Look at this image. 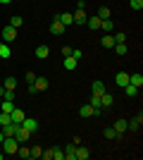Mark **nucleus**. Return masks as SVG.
<instances>
[{"label": "nucleus", "instance_id": "31", "mask_svg": "<svg viewBox=\"0 0 143 160\" xmlns=\"http://www.w3.org/2000/svg\"><path fill=\"white\" fill-rule=\"evenodd\" d=\"M10 55H12L10 46H7V43H0V58H10Z\"/></svg>", "mask_w": 143, "mask_h": 160}, {"label": "nucleus", "instance_id": "4", "mask_svg": "<svg viewBox=\"0 0 143 160\" xmlns=\"http://www.w3.org/2000/svg\"><path fill=\"white\" fill-rule=\"evenodd\" d=\"M64 31H67V27H64L60 19H53V22H50V33H53V36H62Z\"/></svg>", "mask_w": 143, "mask_h": 160}, {"label": "nucleus", "instance_id": "12", "mask_svg": "<svg viewBox=\"0 0 143 160\" xmlns=\"http://www.w3.org/2000/svg\"><path fill=\"white\" fill-rule=\"evenodd\" d=\"M100 24H102V19L98 17V14H95V17H88V19H86V27H88V29H93V31H98V29H100Z\"/></svg>", "mask_w": 143, "mask_h": 160}, {"label": "nucleus", "instance_id": "11", "mask_svg": "<svg viewBox=\"0 0 143 160\" xmlns=\"http://www.w3.org/2000/svg\"><path fill=\"white\" fill-rule=\"evenodd\" d=\"M10 117H12V122H14V124H21L26 115H24V110H19V108H14L12 112H10Z\"/></svg>", "mask_w": 143, "mask_h": 160}, {"label": "nucleus", "instance_id": "29", "mask_svg": "<svg viewBox=\"0 0 143 160\" xmlns=\"http://www.w3.org/2000/svg\"><path fill=\"white\" fill-rule=\"evenodd\" d=\"M50 153H53V160H64V151L62 148H50Z\"/></svg>", "mask_w": 143, "mask_h": 160}, {"label": "nucleus", "instance_id": "25", "mask_svg": "<svg viewBox=\"0 0 143 160\" xmlns=\"http://www.w3.org/2000/svg\"><path fill=\"white\" fill-rule=\"evenodd\" d=\"M88 105H93L95 110H102V108H100V93H93V96H91Z\"/></svg>", "mask_w": 143, "mask_h": 160}, {"label": "nucleus", "instance_id": "2", "mask_svg": "<svg viewBox=\"0 0 143 160\" xmlns=\"http://www.w3.org/2000/svg\"><path fill=\"white\" fill-rule=\"evenodd\" d=\"M12 136H14V141H17V143H26V139H29V136H34V134L26 132V129L21 127V124H17V129H14Z\"/></svg>", "mask_w": 143, "mask_h": 160}, {"label": "nucleus", "instance_id": "22", "mask_svg": "<svg viewBox=\"0 0 143 160\" xmlns=\"http://www.w3.org/2000/svg\"><path fill=\"white\" fill-rule=\"evenodd\" d=\"M2 88H5V91H14V88H17V79H14V77H5Z\"/></svg>", "mask_w": 143, "mask_h": 160}, {"label": "nucleus", "instance_id": "5", "mask_svg": "<svg viewBox=\"0 0 143 160\" xmlns=\"http://www.w3.org/2000/svg\"><path fill=\"white\" fill-rule=\"evenodd\" d=\"M74 17V24H79V27H83L86 24V19H88V14H86V10L83 7H76V12L72 14Z\"/></svg>", "mask_w": 143, "mask_h": 160}, {"label": "nucleus", "instance_id": "16", "mask_svg": "<svg viewBox=\"0 0 143 160\" xmlns=\"http://www.w3.org/2000/svg\"><path fill=\"white\" fill-rule=\"evenodd\" d=\"M62 151H64V160H76V146H74V143H69V146H64V148H62Z\"/></svg>", "mask_w": 143, "mask_h": 160}, {"label": "nucleus", "instance_id": "9", "mask_svg": "<svg viewBox=\"0 0 143 160\" xmlns=\"http://www.w3.org/2000/svg\"><path fill=\"white\" fill-rule=\"evenodd\" d=\"M112 103H115L112 93H107V91H102V93H100V108H112Z\"/></svg>", "mask_w": 143, "mask_h": 160}, {"label": "nucleus", "instance_id": "21", "mask_svg": "<svg viewBox=\"0 0 143 160\" xmlns=\"http://www.w3.org/2000/svg\"><path fill=\"white\" fill-rule=\"evenodd\" d=\"M129 84H134L136 88L143 86V74H129Z\"/></svg>", "mask_w": 143, "mask_h": 160}, {"label": "nucleus", "instance_id": "1", "mask_svg": "<svg viewBox=\"0 0 143 160\" xmlns=\"http://www.w3.org/2000/svg\"><path fill=\"white\" fill-rule=\"evenodd\" d=\"M48 86H50V84H48L45 77H36V81L31 84V86H29V93H38V91H45Z\"/></svg>", "mask_w": 143, "mask_h": 160}, {"label": "nucleus", "instance_id": "33", "mask_svg": "<svg viewBox=\"0 0 143 160\" xmlns=\"http://www.w3.org/2000/svg\"><path fill=\"white\" fill-rule=\"evenodd\" d=\"M124 93H126V96H136V93H138V88L134 86V84H126V86H124Z\"/></svg>", "mask_w": 143, "mask_h": 160}, {"label": "nucleus", "instance_id": "40", "mask_svg": "<svg viewBox=\"0 0 143 160\" xmlns=\"http://www.w3.org/2000/svg\"><path fill=\"white\" fill-rule=\"evenodd\" d=\"M2 98H5V100H14L17 96H14V91H5V93H2Z\"/></svg>", "mask_w": 143, "mask_h": 160}, {"label": "nucleus", "instance_id": "6", "mask_svg": "<svg viewBox=\"0 0 143 160\" xmlns=\"http://www.w3.org/2000/svg\"><path fill=\"white\" fill-rule=\"evenodd\" d=\"M21 127L26 129V132L36 134V132H38V122H36L34 117H24V122H21Z\"/></svg>", "mask_w": 143, "mask_h": 160}, {"label": "nucleus", "instance_id": "8", "mask_svg": "<svg viewBox=\"0 0 143 160\" xmlns=\"http://www.w3.org/2000/svg\"><path fill=\"white\" fill-rule=\"evenodd\" d=\"M79 115H81V117H93V115H100V110H95L93 105H88V103H86V105H81Z\"/></svg>", "mask_w": 143, "mask_h": 160}, {"label": "nucleus", "instance_id": "38", "mask_svg": "<svg viewBox=\"0 0 143 160\" xmlns=\"http://www.w3.org/2000/svg\"><path fill=\"white\" fill-rule=\"evenodd\" d=\"M124 41H126V33H124V31L115 33V43H124Z\"/></svg>", "mask_w": 143, "mask_h": 160}, {"label": "nucleus", "instance_id": "32", "mask_svg": "<svg viewBox=\"0 0 143 160\" xmlns=\"http://www.w3.org/2000/svg\"><path fill=\"white\" fill-rule=\"evenodd\" d=\"M21 24H24V19H21V17H10V27L21 29Z\"/></svg>", "mask_w": 143, "mask_h": 160}, {"label": "nucleus", "instance_id": "43", "mask_svg": "<svg viewBox=\"0 0 143 160\" xmlns=\"http://www.w3.org/2000/svg\"><path fill=\"white\" fill-rule=\"evenodd\" d=\"M2 139H5V134H2V129H0V143H2Z\"/></svg>", "mask_w": 143, "mask_h": 160}, {"label": "nucleus", "instance_id": "35", "mask_svg": "<svg viewBox=\"0 0 143 160\" xmlns=\"http://www.w3.org/2000/svg\"><path fill=\"white\" fill-rule=\"evenodd\" d=\"M112 48H115V53H117V55H126V46H124V43H115Z\"/></svg>", "mask_w": 143, "mask_h": 160}, {"label": "nucleus", "instance_id": "34", "mask_svg": "<svg viewBox=\"0 0 143 160\" xmlns=\"http://www.w3.org/2000/svg\"><path fill=\"white\" fill-rule=\"evenodd\" d=\"M129 5H131V10L141 12V10H143V0H129Z\"/></svg>", "mask_w": 143, "mask_h": 160}, {"label": "nucleus", "instance_id": "7", "mask_svg": "<svg viewBox=\"0 0 143 160\" xmlns=\"http://www.w3.org/2000/svg\"><path fill=\"white\" fill-rule=\"evenodd\" d=\"M2 38H5V43L7 41H14L17 38V29L10 27V24H5V27H2Z\"/></svg>", "mask_w": 143, "mask_h": 160}, {"label": "nucleus", "instance_id": "30", "mask_svg": "<svg viewBox=\"0 0 143 160\" xmlns=\"http://www.w3.org/2000/svg\"><path fill=\"white\" fill-rule=\"evenodd\" d=\"M12 122V117H10V112H0V127H7Z\"/></svg>", "mask_w": 143, "mask_h": 160}, {"label": "nucleus", "instance_id": "3", "mask_svg": "<svg viewBox=\"0 0 143 160\" xmlns=\"http://www.w3.org/2000/svg\"><path fill=\"white\" fill-rule=\"evenodd\" d=\"M2 146H5V153H14V155H17L19 143L14 141V136H5V139H2Z\"/></svg>", "mask_w": 143, "mask_h": 160}, {"label": "nucleus", "instance_id": "41", "mask_svg": "<svg viewBox=\"0 0 143 160\" xmlns=\"http://www.w3.org/2000/svg\"><path fill=\"white\" fill-rule=\"evenodd\" d=\"M72 58H74V60H81V50H79V48H76V50H72Z\"/></svg>", "mask_w": 143, "mask_h": 160}, {"label": "nucleus", "instance_id": "27", "mask_svg": "<svg viewBox=\"0 0 143 160\" xmlns=\"http://www.w3.org/2000/svg\"><path fill=\"white\" fill-rule=\"evenodd\" d=\"M17 155H19V158H24V160H29V158H31L29 148H26V146H21V143H19V148H17Z\"/></svg>", "mask_w": 143, "mask_h": 160}, {"label": "nucleus", "instance_id": "39", "mask_svg": "<svg viewBox=\"0 0 143 160\" xmlns=\"http://www.w3.org/2000/svg\"><path fill=\"white\" fill-rule=\"evenodd\" d=\"M36 77H38V74H34V72H29L26 77H24V79H26V84H29V86H31V84H34V81H36Z\"/></svg>", "mask_w": 143, "mask_h": 160}, {"label": "nucleus", "instance_id": "36", "mask_svg": "<svg viewBox=\"0 0 143 160\" xmlns=\"http://www.w3.org/2000/svg\"><path fill=\"white\" fill-rule=\"evenodd\" d=\"M98 17H100V19H110V7H100V10H98Z\"/></svg>", "mask_w": 143, "mask_h": 160}, {"label": "nucleus", "instance_id": "28", "mask_svg": "<svg viewBox=\"0 0 143 160\" xmlns=\"http://www.w3.org/2000/svg\"><path fill=\"white\" fill-rule=\"evenodd\" d=\"M100 27H102V31H105V33H110L112 29H115V22H112V19H102Z\"/></svg>", "mask_w": 143, "mask_h": 160}, {"label": "nucleus", "instance_id": "15", "mask_svg": "<svg viewBox=\"0 0 143 160\" xmlns=\"http://www.w3.org/2000/svg\"><path fill=\"white\" fill-rule=\"evenodd\" d=\"M112 129H115L117 134H124V132H129V124H126V120H117L115 124H112Z\"/></svg>", "mask_w": 143, "mask_h": 160}, {"label": "nucleus", "instance_id": "17", "mask_svg": "<svg viewBox=\"0 0 143 160\" xmlns=\"http://www.w3.org/2000/svg\"><path fill=\"white\" fill-rule=\"evenodd\" d=\"M76 62H79V60H74L72 55H67V58H64V62H62V67H64L67 72H72V69H76Z\"/></svg>", "mask_w": 143, "mask_h": 160}, {"label": "nucleus", "instance_id": "20", "mask_svg": "<svg viewBox=\"0 0 143 160\" xmlns=\"http://www.w3.org/2000/svg\"><path fill=\"white\" fill-rule=\"evenodd\" d=\"M100 46L102 48H112L115 46V36H112V33H105V36L100 38Z\"/></svg>", "mask_w": 143, "mask_h": 160}, {"label": "nucleus", "instance_id": "26", "mask_svg": "<svg viewBox=\"0 0 143 160\" xmlns=\"http://www.w3.org/2000/svg\"><path fill=\"white\" fill-rule=\"evenodd\" d=\"M102 136H105V139H107V141H115L117 136H119V134H117V132H115V129H112V127H107V129H105V132H102Z\"/></svg>", "mask_w": 143, "mask_h": 160}, {"label": "nucleus", "instance_id": "19", "mask_svg": "<svg viewBox=\"0 0 143 160\" xmlns=\"http://www.w3.org/2000/svg\"><path fill=\"white\" fill-rule=\"evenodd\" d=\"M55 19H60L62 24H64V27H69V24H74V17H72L69 12H62V14H57Z\"/></svg>", "mask_w": 143, "mask_h": 160}, {"label": "nucleus", "instance_id": "23", "mask_svg": "<svg viewBox=\"0 0 143 160\" xmlns=\"http://www.w3.org/2000/svg\"><path fill=\"white\" fill-rule=\"evenodd\" d=\"M0 110H2V112H12L14 110V100H0Z\"/></svg>", "mask_w": 143, "mask_h": 160}, {"label": "nucleus", "instance_id": "10", "mask_svg": "<svg viewBox=\"0 0 143 160\" xmlns=\"http://www.w3.org/2000/svg\"><path fill=\"white\" fill-rule=\"evenodd\" d=\"M115 84H117L119 88H124L126 84H129V74H126V72H117V77H115Z\"/></svg>", "mask_w": 143, "mask_h": 160}, {"label": "nucleus", "instance_id": "14", "mask_svg": "<svg viewBox=\"0 0 143 160\" xmlns=\"http://www.w3.org/2000/svg\"><path fill=\"white\" fill-rule=\"evenodd\" d=\"M126 124H129L131 132H138V129H141V124H143V115H136V117H134L131 122H126Z\"/></svg>", "mask_w": 143, "mask_h": 160}, {"label": "nucleus", "instance_id": "24", "mask_svg": "<svg viewBox=\"0 0 143 160\" xmlns=\"http://www.w3.org/2000/svg\"><path fill=\"white\" fill-rule=\"evenodd\" d=\"M91 91H93V93H102V91H105V81L102 79L93 81V84H91Z\"/></svg>", "mask_w": 143, "mask_h": 160}, {"label": "nucleus", "instance_id": "45", "mask_svg": "<svg viewBox=\"0 0 143 160\" xmlns=\"http://www.w3.org/2000/svg\"><path fill=\"white\" fill-rule=\"evenodd\" d=\"M0 160H2V153H0Z\"/></svg>", "mask_w": 143, "mask_h": 160}, {"label": "nucleus", "instance_id": "44", "mask_svg": "<svg viewBox=\"0 0 143 160\" xmlns=\"http://www.w3.org/2000/svg\"><path fill=\"white\" fill-rule=\"evenodd\" d=\"M2 93H5V88H2V86H0V100H2Z\"/></svg>", "mask_w": 143, "mask_h": 160}, {"label": "nucleus", "instance_id": "42", "mask_svg": "<svg viewBox=\"0 0 143 160\" xmlns=\"http://www.w3.org/2000/svg\"><path fill=\"white\" fill-rule=\"evenodd\" d=\"M10 2H12V0H0V5H10Z\"/></svg>", "mask_w": 143, "mask_h": 160}, {"label": "nucleus", "instance_id": "18", "mask_svg": "<svg viewBox=\"0 0 143 160\" xmlns=\"http://www.w3.org/2000/svg\"><path fill=\"white\" fill-rule=\"evenodd\" d=\"M74 155H76V160H88L91 158V151H88V148H83V146L81 148L76 146V153Z\"/></svg>", "mask_w": 143, "mask_h": 160}, {"label": "nucleus", "instance_id": "37", "mask_svg": "<svg viewBox=\"0 0 143 160\" xmlns=\"http://www.w3.org/2000/svg\"><path fill=\"white\" fill-rule=\"evenodd\" d=\"M29 153H31V158H41V153H43V148H29Z\"/></svg>", "mask_w": 143, "mask_h": 160}, {"label": "nucleus", "instance_id": "13", "mask_svg": "<svg viewBox=\"0 0 143 160\" xmlns=\"http://www.w3.org/2000/svg\"><path fill=\"white\" fill-rule=\"evenodd\" d=\"M34 53H36V58H38V60H45L48 55H50V48H48V46H36Z\"/></svg>", "mask_w": 143, "mask_h": 160}]
</instances>
